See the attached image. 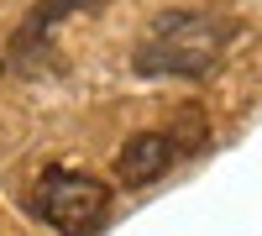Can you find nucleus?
Wrapping results in <instances>:
<instances>
[{"label": "nucleus", "instance_id": "f257e3e1", "mask_svg": "<svg viewBox=\"0 0 262 236\" xmlns=\"http://www.w3.org/2000/svg\"><path fill=\"white\" fill-rule=\"evenodd\" d=\"M231 48V21L210 16V11H163L152 27L142 32L137 53V74L158 79V74H173V79H205L221 53Z\"/></svg>", "mask_w": 262, "mask_h": 236}, {"label": "nucleus", "instance_id": "f03ea898", "mask_svg": "<svg viewBox=\"0 0 262 236\" xmlns=\"http://www.w3.org/2000/svg\"><path fill=\"white\" fill-rule=\"evenodd\" d=\"M27 210L42 226L63 231V236H90L111 216V189L100 179H90V174H79V168H48V174L32 184Z\"/></svg>", "mask_w": 262, "mask_h": 236}, {"label": "nucleus", "instance_id": "7ed1b4c3", "mask_svg": "<svg viewBox=\"0 0 262 236\" xmlns=\"http://www.w3.org/2000/svg\"><path fill=\"white\" fill-rule=\"evenodd\" d=\"M173 158H179V147H173L168 132H137V137L116 153V179L131 184V189H142V184H152V179H163L168 168H173Z\"/></svg>", "mask_w": 262, "mask_h": 236}, {"label": "nucleus", "instance_id": "20e7f679", "mask_svg": "<svg viewBox=\"0 0 262 236\" xmlns=\"http://www.w3.org/2000/svg\"><path fill=\"white\" fill-rule=\"evenodd\" d=\"M100 6L105 0H42V6H32V16L16 32V63L32 74V63L48 53V37L58 32V21H69L74 11H100Z\"/></svg>", "mask_w": 262, "mask_h": 236}, {"label": "nucleus", "instance_id": "39448f33", "mask_svg": "<svg viewBox=\"0 0 262 236\" xmlns=\"http://www.w3.org/2000/svg\"><path fill=\"white\" fill-rule=\"evenodd\" d=\"M168 137H173V147H179V153H194V147L205 142V116H200V105H184Z\"/></svg>", "mask_w": 262, "mask_h": 236}, {"label": "nucleus", "instance_id": "423d86ee", "mask_svg": "<svg viewBox=\"0 0 262 236\" xmlns=\"http://www.w3.org/2000/svg\"><path fill=\"white\" fill-rule=\"evenodd\" d=\"M0 69H6V63H0Z\"/></svg>", "mask_w": 262, "mask_h": 236}]
</instances>
